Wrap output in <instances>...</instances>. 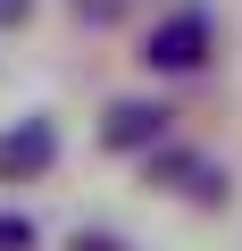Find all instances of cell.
Instances as JSON below:
<instances>
[{"label":"cell","instance_id":"6da1fadb","mask_svg":"<svg viewBox=\"0 0 242 251\" xmlns=\"http://www.w3.org/2000/svg\"><path fill=\"white\" fill-rule=\"evenodd\" d=\"M209 50H217V25H209V9H176V17H159V25H151V42H142V67H159V75H192Z\"/></svg>","mask_w":242,"mask_h":251},{"label":"cell","instance_id":"7a4b0ae2","mask_svg":"<svg viewBox=\"0 0 242 251\" xmlns=\"http://www.w3.org/2000/svg\"><path fill=\"white\" fill-rule=\"evenodd\" d=\"M59 168V126L50 117H17L9 134H0V184H34Z\"/></svg>","mask_w":242,"mask_h":251},{"label":"cell","instance_id":"3957f363","mask_svg":"<svg viewBox=\"0 0 242 251\" xmlns=\"http://www.w3.org/2000/svg\"><path fill=\"white\" fill-rule=\"evenodd\" d=\"M159 134H167V109L159 100H117L100 117V143L109 151H159Z\"/></svg>","mask_w":242,"mask_h":251},{"label":"cell","instance_id":"277c9868","mask_svg":"<svg viewBox=\"0 0 242 251\" xmlns=\"http://www.w3.org/2000/svg\"><path fill=\"white\" fill-rule=\"evenodd\" d=\"M151 168H159V176H167L184 201H225V168H209L200 151H159Z\"/></svg>","mask_w":242,"mask_h":251},{"label":"cell","instance_id":"5b68a950","mask_svg":"<svg viewBox=\"0 0 242 251\" xmlns=\"http://www.w3.org/2000/svg\"><path fill=\"white\" fill-rule=\"evenodd\" d=\"M0 251H34V218L25 209H0Z\"/></svg>","mask_w":242,"mask_h":251},{"label":"cell","instance_id":"8992f818","mask_svg":"<svg viewBox=\"0 0 242 251\" xmlns=\"http://www.w3.org/2000/svg\"><path fill=\"white\" fill-rule=\"evenodd\" d=\"M67 9H75L84 25H117V17H126V0H67Z\"/></svg>","mask_w":242,"mask_h":251},{"label":"cell","instance_id":"52a82bcc","mask_svg":"<svg viewBox=\"0 0 242 251\" xmlns=\"http://www.w3.org/2000/svg\"><path fill=\"white\" fill-rule=\"evenodd\" d=\"M67 251H134V243H126V234H75Z\"/></svg>","mask_w":242,"mask_h":251},{"label":"cell","instance_id":"ba28073f","mask_svg":"<svg viewBox=\"0 0 242 251\" xmlns=\"http://www.w3.org/2000/svg\"><path fill=\"white\" fill-rule=\"evenodd\" d=\"M34 17V0H0V25H25Z\"/></svg>","mask_w":242,"mask_h":251}]
</instances>
